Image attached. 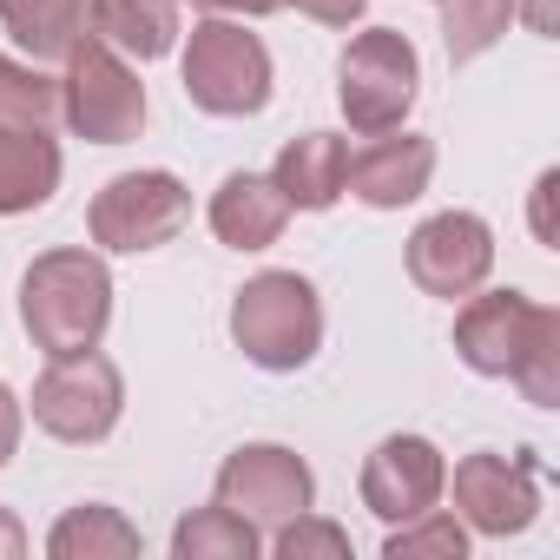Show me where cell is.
<instances>
[{"label": "cell", "instance_id": "cell-10", "mask_svg": "<svg viewBox=\"0 0 560 560\" xmlns=\"http://www.w3.org/2000/svg\"><path fill=\"white\" fill-rule=\"evenodd\" d=\"M409 277H416V291L429 298H468L488 284V270H494V231L475 218V211H435L409 231Z\"/></svg>", "mask_w": 560, "mask_h": 560}, {"label": "cell", "instance_id": "cell-15", "mask_svg": "<svg viewBox=\"0 0 560 560\" xmlns=\"http://www.w3.org/2000/svg\"><path fill=\"white\" fill-rule=\"evenodd\" d=\"M343 172H350V145L337 132H304L270 165V178H277L291 211H330L343 198Z\"/></svg>", "mask_w": 560, "mask_h": 560}, {"label": "cell", "instance_id": "cell-17", "mask_svg": "<svg viewBox=\"0 0 560 560\" xmlns=\"http://www.w3.org/2000/svg\"><path fill=\"white\" fill-rule=\"evenodd\" d=\"M93 34L119 60H165L178 40V0H93Z\"/></svg>", "mask_w": 560, "mask_h": 560}, {"label": "cell", "instance_id": "cell-18", "mask_svg": "<svg viewBox=\"0 0 560 560\" xmlns=\"http://www.w3.org/2000/svg\"><path fill=\"white\" fill-rule=\"evenodd\" d=\"M0 21L34 60H67L93 34V0H0Z\"/></svg>", "mask_w": 560, "mask_h": 560}, {"label": "cell", "instance_id": "cell-32", "mask_svg": "<svg viewBox=\"0 0 560 560\" xmlns=\"http://www.w3.org/2000/svg\"><path fill=\"white\" fill-rule=\"evenodd\" d=\"M435 8H442V0H435Z\"/></svg>", "mask_w": 560, "mask_h": 560}, {"label": "cell", "instance_id": "cell-26", "mask_svg": "<svg viewBox=\"0 0 560 560\" xmlns=\"http://www.w3.org/2000/svg\"><path fill=\"white\" fill-rule=\"evenodd\" d=\"M284 8L311 14L317 27H350V21H363V8H370V0H284Z\"/></svg>", "mask_w": 560, "mask_h": 560}, {"label": "cell", "instance_id": "cell-24", "mask_svg": "<svg viewBox=\"0 0 560 560\" xmlns=\"http://www.w3.org/2000/svg\"><path fill=\"white\" fill-rule=\"evenodd\" d=\"M508 383H521V396H527L534 409H553V402H560V311L547 317V330L534 337V350L521 357V370H514Z\"/></svg>", "mask_w": 560, "mask_h": 560}, {"label": "cell", "instance_id": "cell-6", "mask_svg": "<svg viewBox=\"0 0 560 560\" xmlns=\"http://www.w3.org/2000/svg\"><path fill=\"white\" fill-rule=\"evenodd\" d=\"M191 224V191L172 178V172H119L100 185L93 211H86V231L100 250H119V257H139V250H159L172 244L178 231Z\"/></svg>", "mask_w": 560, "mask_h": 560}, {"label": "cell", "instance_id": "cell-31", "mask_svg": "<svg viewBox=\"0 0 560 560\" xmlns=\"http://www.w3.org/2000/svg\"><path fill=\"white\" fill-rule=\"evenodd\" d=\"M521 14H527V27H534L540 40H553V0H527Z\"/></svg>", "mask_w": 560, "mask_h": 560}, {"label": "cell", "instance_id": "cell-4", "mask_svg": "<svg viewBox=\"0 0 560 560\" xmlns=\"http://www.w3.org/2000/svg\"><path fill=\"white\" fill-rule=\"evenodd\" d=\"M416 86H422V60L409 47V34L396 27H370L343 47L337 60V100H343V119L370 139V132H396L416 106Z\"/></svg>", "mask_w": 560, "mask_h": 560}, {"label": "cell", "instance_id": "cell-3", "mask_svg": "<svg viewBox=\"0 0 560 560\" xmlns=\"http://www.w3.org/2000/svg\"><path fill=\"white\" fill-rule=\"evenodd\" d=\"M185 100L211 119H250L270 106V54L244 21L205 14L185 47Z\"/></svg>", "mask_w": 560, "mask_h": 560}, {"label": "cell", "instance_id": "cell-12", "mask_svg": "<svg viewBox=\"0 0 560 560\" xmlns=\"http://www.w3.org/2000/svg\"><path fill=\"white\" fill-rule=\"evenodd\" d=\"M442 481H448V462L429 435H389L363 462V508L376 521L402 527V521H416L442 501Z\"/></svg>", "mask_w": 560, "mask_h": 560}, {"label": "cell", "instance_id": "cell-23", "mask_svg": "<svg viewBox=\"0 0 560 560\" xmlns=\"http://www.w3.org/2000/svg\"><path fill=\"white\" fill-rule=\"evenodd\" d=\"M462 553H468V527L435 508L389 527V540H383V560H462Z\"/></svg>", "mask_w": 560, "mask_h": 560}, {"label": "cell", "instance_id": "cell-22", "mask_svg": "<svg viewBox=\"0 0 560 560\" xmlns=\"http://www.w3.org/2000/svg\"><path fill=\"white\" fill-rule=\"evenodd\" d=\"M54 119H60V80L0 54V126H54Z\"/></svg>", "mask_w": 560, "mask_h": 560}, {"label": "cell", "instance_id": "cell-19", "mask_svg": "<svg viewBox=\"0 0 560 560\" xmlns=\"http://www.w3.org/2000/svg\"><path fill=\"white\" fill-rule=\"evenodd\" d=\"M47 553L54 560H132L139 553V527L106 508V501H86V508H67L47 534Z\"/></svg>", "mask_w": 560, "mask_h": 560}, {"label": "cell", "instance_id": "cell-14", "mask_svg": "<svg viewBox=\"0 0 560 560\" xmlns=\"http://www.w3.org/2000/svg\"><path fill=\"white\" fill-rule=\"evenodd\" d=\"M284 224H291V205H284L270 172H231L211 191V231L231 250H264V244L284 237Z\"/></svg>", "mask_w": 560, "mask_h": 560}, {"label": "cell", "instance_id": "cell-20", "mask_svg": "<svg viewBox=\"0 0 560 560\" xmlns=\"http://www.w3.org/2000/svg\"><path fill=\"white\" fill-rule=\"evenodd\" d=\"M172 553L178 560H257V527L231 508H198L172 527Z\"/></svg>", "mask_w": 560, "mask_h": 560}, {"label": "cell", "instance_id": "cell-8", "mask_svg": "<svg viewBox=\"0 0 560 560\" xmlns=\"http://www.w3.org/2000/svg\"><path fill=\"white\" fill-rule=\"evenodd\" d=\"M317 501V475L298 448L284 442H244L237 455H224L218 468V508L244 514L250 527H284L291 514H304Z\"/></svg>", "mask_w": 560, "mask_h": 560}, {"label": "cell", "instance_id": "cell-5", "mask_svg": "<svg viewBox=\"0 0 560 560\" xmlns=\"http://www.w3.org/2000/svg\"><path fill=\"white\" fill-rule=\"evenodd\" d=\"M60 119H67L86 145H126V139L145 132V86H139V73H132L100 34H86V40L67 54Z\"/></svg>", "mask_w": 560, "mask_h": 560}, {"label": "cell", "instance_id": "cell-28", "mask_svg": "<svg viewBox=\"0 0 560 560\" xmlns=\"http://www.w3.org/2000/svg\"><path fill=\"white\" fill-rule=\"evenodd\" d=\"M553 191H560V172H540V185H534V237L540 244H553Z\"/></svg>", "mask_w": 560, "mask_h": 560}, {"label": "cell", "instance_id": "cell-16", "mask_svg": "<svg viewBox=\"0 0 560 560\" xmlns=\"http://www.w3.org/2000/svg\"><path fill=\"white\" fill-rule=\"evenodd\" d=\"M60 191V145L47 126H0V218L40 211Z\"/></svg>", "mask_w": 560, "mask_h": 560}, {"label": "cell", "instance_id": "cell-13", "mask_svg": "<svg viewBox=\"0 0 560 560\" xmlns=\"http://www.w3.org/2000/svg\"><path fill=\"white\" fill-rule=\"evenodd\" d=\"M435 178V139L422 132H370L363 152H350V172H343V191L363 198L370 211H402L429 191Z\"/></svg>", "mask_w": 560, "mask_h": 560}, {"label": "cell", "instance_id": "cell-29", "mask_svg": "<svg viewBox=\"0 0 560 560\" xmlns=\"http://www.w3.org/2000/svg\"><path fill=\"white\" fill-rule=\"evenodd\" d=\"M198 8H205V14H237V21L250 14V21H264V14L284 8V0H198Z\"/></svg>", "mask_w": 560, "mask_h": 560}, {"label": "cell", "instance_id": "cell-7", "mask_svg": "<svg viewBox=\"0 0 560 560\" xmlns=\"http://www.w3.org/2000/svg\"><path fill=\"white\" fill-rule=\"evenodd\" d=\"M126 416V383L119 370L100 357V350H80V357H54L47 376L34 383V422L54 435V442H106Z\"/></svg>", "mask_w": 560, "mask_h": 560}, {"label": "cell", "instance_id": "cell-11", "mask_svg": "<svg viewBox=\"0 0 560 560\" xmlns=\"http://www.w3.org/2000/svg\"><path fill=\"white\" fill-rule=\"evenodd\" d=\"M547 317L553 311L534 304V298H521V291H488V298L468 291V304L455 317V357L475 376H514L521 357L534 350V337L547 330Z\"/></svg>", "mask_w": 560, "mask_h": 560}, {"label": "cell", "instance_id": "cell-21", "mask_svg": "<svg viewBox=\"0 0 560 560\" xmlns=\"http://www.w3.org/2000/svg\"><path fill=\"white\" fill-rule=\"evenodd\" d=\"M514 21V0H442V47L455 67L481 60Z\"/></svg>", "mask_w": 560, "mask_h": 560}, {"label": "cell", "instance_id": "cell-27", "mask_svg": "<svg viewBox=\"0 0 560 560\" xmlns=\"http://www.w3.org/2000/svg\"><path fill=\"white\" fill-rule=\"evenodd\" d=\"M14 448H21V402H14L8 383H0V468L14 462Z\"/></svg>", "mask_w": 560, "mask_h": 560}, {"label": "cell", "instance_id": "cell-9", "mask_svg": "<svg viewBox=\"0 0 560 560\" xmlns=\"http://www.w3.org/2000/svg\"><path fill=\"white\" fill-rule=\"evenodd\" d=\"M442 488H455L462 521H468L475 534H488V540L527 534V527H534V514H540L534 455H494V448L462 455V462H455V481H442Z\"/></svg>", "mask_w": 560, "mask_h": 560}, {"label": "cell", "instance_id": "cell-1", "mask_svg": "<svg viewBox=\"0 0 560 560\" xmlns=\"http://www.w3.org/2000/svg\"><path fill=\"white\" fill-rule=\"evenodd\" d=\"M21 324L34 337V350L47 357H80L100 350L106 324H113V270L100 250H47L27 264L21 277Z\"/></svg>", "mask_w": 560, "mask_h": 560}, {"label": "cell", "instance_id": "cell-25", "mask_svg": "<svg viewBox=\"0 0 560 560\" xmlns=\"http://www.w3.org/2000/svg\"><path fill=\"white\" fill-rule=\"evenodd\" d=\"M277 553L284 560H350V534L304 508V514H291L284 527H277Z\"/></svg>", "mask_w": 560, "mask_h": 560}, {"label": "cell", "instance_id": "cell-2", "mask_svg": "<svg viewBox=\"0 0 560 560\" xmlns=\"http://www.w3.org/2000/svg\"><path fill=\"white\" fill-rule=\"evenodd\" d=\"M231 343L270 376L304 370L324 350V298H317V284L298 277V270H257L231 298Z\"/></svg>", "mask_w": 560, "mask_h": 560}, {"label": "cell", "instance_id": "cell-30", "mask_svg": "<svg viewBox=\"0 0 560 560\" xmlns=\"http://www.w3.org/2000/svg\"><path fill=\"white\" fill-rule=\"evenodd\" d=\"M27 553V527L14 521V508H0V560H21Z\"/></svg>", "mask_w": 560, "mask_h": 560}]
</instances>
